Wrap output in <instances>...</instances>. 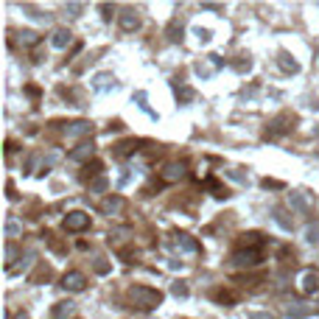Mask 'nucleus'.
<instances>
[{"label": "nucleus", "instance_id": "20e7f679", "mask_svg": "<svg viewBox=\"0 0 319 319\" xmlns=\"http://www.w3.org/2000/svg\"><path fill=\"white\" fill-rule=\"evenodd\" d=\"M182 174H185V165H182V163H171V165H165L163 179L165 182H174V179H179Z\"/></svg>", "mask_w": 319, "mask_h": 319}, {"label": "nucleus", "instance_id": "39448f33", "mask_svg": "<svg viewBox=\"0 0 319 319\" xmlns=\"http://www.w3.org/2000/svg\"><path fill=\"white\" fill-rule=\"evenodd\" d=\"M305 291H308V294H319V277L317 275L305 277Z\"/></svg>", "mask_w": 319, "mask_h": 319}, {"label": "nucleus", "instance_id": "423d86ee", "mask_svg": "<svg viewBox=\"0 0 319 319\" xmlns=\"http://www.w3.org/2000/svg\"><path fill=\"white\" fill-rule=\"evenodd\" d=\"M101 207L106 210V213H112V210H121V207H123V199H106Z\"/></svg>", "mask_w": 319, "mask_h": 319}, {"label": "nucleus", "instance_id": "0eeeda50", "mask_svg": "<svg viewBox=\"0 0 319 319\" xmlns=\"http://www.w3.org/2000/svg\"><path fill=\"white\" fill-rule=\"evenodd\" d=\"M56 45H65V42H70V34L68 31H56V39H53Z\"/></svg>", "mask_w": 319, "mask_h": 319}, {"label": "nucleus", "instance_id": "f257e3e1", "mask_svg": "<svg viewBox=\"0 0 319 319\" xmlns=\"http://www.w3.org/2000/svg\"><path fill=\"white\" fill-rule=\"evenodd\" d=\"M132 302L138 305V308H154V305H160V291H154V288H146V285H135L129 291Z\"/></svg>", "mask_w": 319, "mask_h": 319}, {"label": "nucleus", "instance_id": "f03ea898", "mask_svg": "<svg viewBox=\"0 0 319 319\" xmlns=\"http://www.w3.org/2000/svg\"><path fill=\"white\" fill-rule=\"evenodd\" d=\"M87 227H90V216H84V213H70L65 218V230H70V233H78V230H87Z\"/></svg>", "mask_w": 319, "mask_h": 319}, {"label": "nucleus", "instance_id": "7ed1b4c3", "mask_svg": "<svg viewBox=\"0 0 319 319\" xmlns=\"http://www.w3.org/2000/svg\"><path fill=\"white\" fill-rule=\"evenodd\" d=\"M87 283V277L81 275V272H70V275H65V288H70V291H81Z\"/></svg>", "mask_w": 319, "mask_h": 319}, {"label": "nucleus", "instance_id": "6e6552de", "mask_svg": "<svg viewBox=\"0 0 319 319\" xmlns=\"http://www.w3.org/2000/svg\"><path fill=\"white\" fill-rule=\"evenodd\" d=\"M123 28H138V17H123Z\"/></svg>", "mask_w": 319, "mask_h": 319}]
</instances>
